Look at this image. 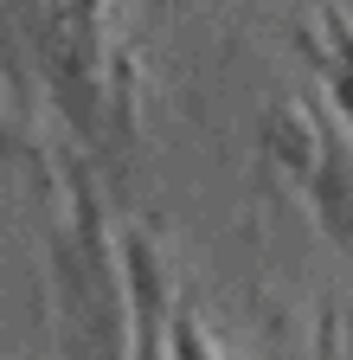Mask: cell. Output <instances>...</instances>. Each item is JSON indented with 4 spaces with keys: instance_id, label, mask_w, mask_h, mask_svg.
Masks as SVG:
<instances>
[{
    "instance_id": "1",
    "label": "cell",
    "mask_w": 353,
    "mask_h": 360,
    "mask_svg": "<svg viewBox=\"0 0 353 360\" xmlns=\"http://www.w3.org/2000/svg\"><path fill=\"white\" fill-rule=\"evenodd\" d=\"M52 360H128L135 354V270L128 245L84 174L65 180L52 219Z\"/></svg>"
},
{
    "instance_id": "2",
    "label": "cell",
    "mask_w": 353,
    "mask_h": 360,
    "mask_svg": "<svg viewBox=\"0 0 353 360\" xmlns=\"http://www.w3.org/2000/svg\"><path fill=\"white\" fill-rule=\"evenodd\" d=\"M277 135H283V161L295 167L302 193L321 206V219L334 225L340 238H353V142L321 110H308V103L283 110Z\"/></svg>"
},
{
    "instance_id": "3",
    "label": "cell",
    "mask_w": 353,
    "mask_h": 360,
    "mask_svg": "<svg viewBox=\"0 0 353 360\" xmlns=\"http://www.w3.org/2000/svg\"><path fill=\"white\" fill-rule=\"evenodd\" d=\"M128 270H135V360H173L167 347V322H161V302H167V277L142 238H128Z\"/></svg>"
},
{
    "instance_id": "4",
    "label": "cell",
    "mask_w": 353,
    "mask_h": 360,
    "mask_svg": "<svg viewBox=\"0 0 353 360\" xmlns=\"http://www.w3.org/2000/svg\"><path fill=\"white\" fill-rule=\"evenodd\" d=\"M161 322H167V347H173V360H238L232 347H218L212 341V328L199 322V315L187 309V302H161Z\"/></svg>"
},
{
    "instance_id": "5",
    "label": "cell",
    "mask_w": 353,
    "mask_h": 360,
    "mask_svg": "<svg viewBox=\"0 0 353 360\" xmlns=\"http://www.w3.org/2000/svg\"><path fill=\"white\" fill-rule=\"evenodd\" d=\"M321 32H328V52H315V65L328 71L334 103L353 116V20H347V13H328V20H321Z\"/></svg>"
}]
</instances>
